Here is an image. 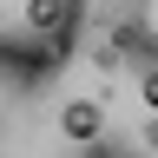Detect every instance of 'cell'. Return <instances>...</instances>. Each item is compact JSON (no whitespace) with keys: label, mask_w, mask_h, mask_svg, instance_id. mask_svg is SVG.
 <instances>
[{"label":"cell","mask_w":158,"mask_h":158,"mask_svg":"<svg viewBox=\"0 0 158 158\" xmlns=\"http://www.w3.org/2000/svg\"><path fill=\"white\" fill-rule=\"evenodd\" d=\"M86 0H0V66L20 79H40L59 66L79 33Z\"/></svg>","instance_id":"obj_1"},{"label":"cell","mask_w":158,"mask_h":158,"mask_svg":"<svg viewBox=\"0 0 158 158\" xmlns=\"http://www.w3.org/2000/svg\"><path fill=\"white\" fill-rule=\"evenodd\" d=\"M59 132L79 138V145H86V138H99V106H92V99H73V106L59 112Z\"/></svg>","instance_id":"obj_2"}]
</instances>
